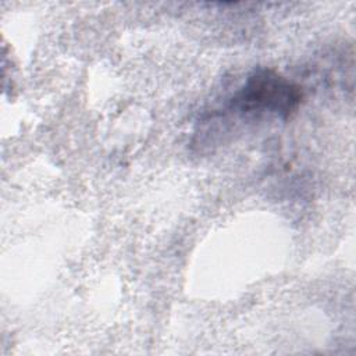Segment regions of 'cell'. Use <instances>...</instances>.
I'll list each match as a JSON object with an SVG mask.
<instances>
[{
  "instance_id": "cell-1",
  "label": "cell",
  "mask_w": 356,
  "mask_h": 356,
  "mask_svg": "<svg viewBox=\"0 0 356 356\" xmlns=\"http://www.w3.org/2000/svg\"><path fill=\"white\" fill-rule=\"evenodd\" d=\"M303 99L302 88L271 70L252 72L229 100V107L241 113H271L289 117Z\"/></svg>"
}]
</instances>
